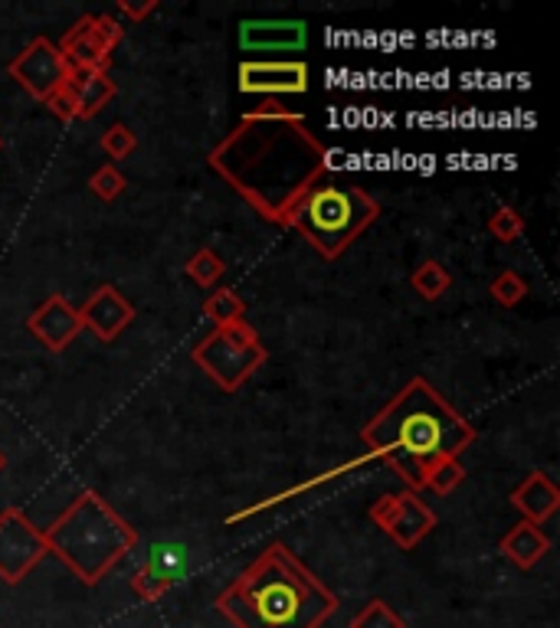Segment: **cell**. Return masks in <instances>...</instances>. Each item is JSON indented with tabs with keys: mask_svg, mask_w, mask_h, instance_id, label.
<instances>
[{
	"mask_svg": "<svg viewBox=\"0 0 560 628\" xmlns=\"http://www.w3.org/2000/svg\"><path fill=\"white\" fill-rule=\"evenodd\" d=\"M43 537L47 550L63 559L85 586H95L139 544V534L125 524V517L92 491L79 494L63 511V517H57L43 531Z\"/></svg>",
	"mask_w": 560,
	"mask_h": 628,
	"instance_id": "cell-4",
	"label": "cell"
},
{
	"mask_svg": "<svg viewBox=\"0 0 560 628\" xmlns=\"http://www.w3.org/2000/svg\"><path fill=\"white\" fill-rule=\"evenodd\" d=\"M211 167L259 216L288 226L295 204L322 181L328 151L302 115H246L230 138L213 147Z\"/></svg>",
	"mask_w": 560,
	"mask_h": 628,
	"instance_id": "cell-1",
	"label": "cell"
},
{
	"mask_svg": "<svg viewBox=\"0 0 560 628\" xmlns=\"http://www.w3.org/2000/svg\"><path fill=\"white\" fill-rule=\"evenodd\" d=\"M250 115H256V119H285V115H295L292 109H285L279 99H269L266 105H259L256 112H250Z\"/></svg>",
	"mask_w": 560,
	"mask_h": 628,
	"instance_id": "cell-28",
	"label": "cell"
},
{
	"mask_svg": "<svg viewBox=\"0 0 560 628\" xmlns=\"http://www.w3.org/2000/svg\"><path fill=\"white\" fill-rule=\"evenodd\" d=\"M27 331L37 334V341H43V348L60 353L70 348V341L82 331V318L79 308H72L63 295H50L30 318H27Z\"/></svg>",
	"mask_w": 560,
	"mask_h": 628,
	"instance_id": "cell-16",
	"label": "cell"
},
{
	"mask_svg": "<svg viewBox=\"0 0 560 628\" xmlns=\"http://www.w3.org/2000/svg\"><path fill=\"white\" fill-rule=\"evenodd\" d=\"M135 132L129 128V125H112L105 135H102V151L109 154V157H115V161H125L132 151H135Z\"/></svg>",
	"mask_w": 560,
	"mask_h": 628,
	"instance_id": "cell-27",
	"label": "cell"
},
{
	"mask_svg": "<svg viewBox=\"0 0 560 628\" xmlns=\"http://www.w3.org/2000/svg\"><path fill=\"white\" fill-rule=\"evenodd\" d=\"M350 628H407V622L384 603V599H370L354 619Z\"/></svg>",
	"mask_w": 560,
	"mask_h": 628,
	"instance_id": "cell-21",
	"label": "cell"
},
{
	"mask_svg": "<svg viewBox=\"0 0 560 628\" xmlns=\"http://www.w3.org/2000/svg\"><path fill=\"white\" fill-rule=\"evenodd\" d=\"M115 79L109 72H72L67 89L53 95L47 105L63 119V122H89L95 119L112 99H115Z\"/></svg>",
	"mask_w": 560,
	"mask_h": 628,
	"instance_id": "cell-12",
	"label": "cell"
},
{
	"mask_svg": "<svg viewBox=\"0 0 560 628\" xmlns=\"http://www.w3.org/2000/svg\"><path fill=\"white\" fill-rule=\"evenodd\" d=\"M462 482H466V469L459 465V459H442L426 472V488L436 491V494H449Z\"/></svg>",
	"mask_w": 560,
	"mask_h": 628,
	"instance_id": "cell-24",
	"label": "cell"
},
{
	"mask_svg": "<svg viewBox=\"0 0 560 628\" xmlns=\"http://www.w3.org/2000/svg\"><path fill=\"white\" fill-rule=\"evenodd\" d=\"M308 43L305 20H243L240 47L246 53H298Z\"/></svg>",
	"mask_w": 560,
	"mask_h": 628,
	"instance_id": "cell-15",
	"label": "cell"
},
{
	"mask_svg": "<svg viewBox=\"0 0 560 628\" xmlns=\"http://www.w3.org/2000/svg\"><path fill=\"white\" fill-rule=\"evenodd\" d=\"M240 92L246 95H266V99H279V95H302L308 92V66L298 60L288 63H243L240 66Z\"/></svg>",
	"mask_w": 560,
	"mask_h": 628,
	"instance_id": "cell-13",
	"label": "cell"
},
{
	"mask_svg": "<svg viewBox=\"0 0 560 628\" xmlns=\"http://www.w3.org/2000/svg\"><path fill=\"white\" fill-rule=\"evenodd\" d=\"M491 295H495L498 305L515 308V305L528 295V285H525V279H521L518 272H501L498 279L491 281Z\"/></svg>",
	"mask_w": 560,
	"mask_h": 628,
	"instance_id": "cell-26",
	"label": "cell"
},
{
	"mask_svg": "<svg viewBox=\"0 0 560 628\" xmlns=\"http://www.w3.org/2000/svg\"><path fill=\"white\" fill-rule=\"evenodd\" d=\"M370 455L384 459L410 488H426V472L442 459H459L476 429L459 416L432 383L414 377L377 416L360 429Z\"/></svg>",
	"mask_w": 560,
	"mask_h": 628,
	"instance_id": "cell-2",
	"label": "cell"
},
{
	"mask_svg": "<svg viewBox=\"0 0 560 628\" xmlns=\"http://www.w3.org/2000/svg\"><path fill=\"white\" fill-rule=\"evenodd\" d=\"M82 328H89L99 341H115L135 318V308L125 301V295L115 285H99L89 301L79 308Z\"/></svg>",
	"mask_w": 560,
	"mask_h": 628,
	"instance_id": "cell-14",
	"label": "cell"
},
{
	"mask_svg": "<svg viewBox=\"0 0 560 628\" xmlns=\"http://www.w3.org/2000/svg\"><path fill=\"white\" fill-rule=\"evenodd\" d=\"M489 233L495 239H501V243H515V239H521V233H525V216L511 207L495 209L489 219Z\"/></svg>",
	"mask_w": 560,
	"mask_h": 628,
	"instance_id": "cell-25",
	"label": "cell"
},
{
	"mask_svg": "<svg viewBox=\"0 0 560 628\" xmlns=\"http://www.w3.org/2000/svg\"><path fill=\"white\" fill-rule=\"evenodd\" d=\"M187 573H191V550L177 541H161V544H151L147 559L132 576V589L141 603H157L171 586L187 579Z\"/></svg>",
	"mask_w": 560,
	"mask_h": 628,
	"instance_id": "cell-11",
	"label": "cell"
},
{
	"mask_svg": "<svg viewBox=\"0 0 560 628\" xmlns=\"http://www.w3.org/2000/svg\"><path fill=\"white\" fill-rule=\"evenodd\" d=\"M47 537L37 531L20 507H7L0 514V579L17 586L27 573L47 557Z\"/></svg>",
	"mask_w": 560,
	"mask_h": 628,
	"instance_id": "cell-8",
	"label": "cell"
},
{
	"mask_svg": "<svg viewBox=\"0 0 560 628\" xmlns=\"http://www.w3.org/2000/svg\"><path fill=\"white\" fill-rule=\"evenodd\" d=\"M10 79H17L33 99L50 102L53 95H60L72 79V66L67 56L60 53V47L47 37H37L10 66Z\"/></svg>",
	"mask_w": 560,
	"mask_h": 628,
	"instance_id": "cell-7",
	"label": "cell"
},
{
	"mask_svg": "<svg viewBox=\"0 0 560 628\" xmlns=\"http://www.w3.org/2000/svg\"><path fill=\"white\" fill-rule=\"evenodd\" d=\"M223 272H226V262H223L213 249H197V253L187 259V276L197 281V285H204V288L216 285Z\"/></svg>",
	"mask_w": 560,
	"mask_h": 628,
	"instance_id": "cell-23",
	"label": "cell"
},
{
	"mask_svg": "<svg viewBox=\"0 0 560 628\" xmlns=\"http://www.w3.org/2000/svg\"><path fill=\"white\" fill-rule=\"evenodd\" d=\"M122 43V27L112 17H82L60 47L72 72H109L112 50Z\"/></svg>",
	"mask_w": 560,
	"mask_h": 628,
	"instance_id": "cell-9",
	"label": "cell"
},
{
	"mask_svg": "<svg viewBox=\"0 0 560 628\" xmlns=\"http://www.w3.org/2000/svg\"><path fill=\"white\" fill-rule=\"evenodd\" d=\"M119 7H122V10H125V13H129L132 20H144V17H147L151 10H157V3H154V0H147V3H141V7H135V3H125V0H122Z\"/></svg>",
	"mask_w": 560,
	"mask_h": 628,
	"instance_id": "cell-29",
	"label": "cell"
},
{
	"mask_svg": "<svg viewBox=\"0 0 560 628\" xmlns=\"http://www.w3.org/2000/svg\"><path fill=\"white\" fill-rule=\"evenodd\" d=\"M125 187H129V181H125V174H122L115 164H102V167L92 174V181H89V191H92L99 200H105V204H112L115 197H122Z\"/></svg>",
	"mask_w": 560,
	"mask_h": 628,
	"instance_id": "cell-22",
	"label": "cell"
},
{
	"mask_svg": "<svg viewBox=\"0 0 560 628\" xmlns=\"http://www.w3.org/2000/svg\"><path fill=\"white\" fill-rule=\"evenodd\" d=\"M191 357L223 393H236L266 363V348L246 321H236L207 334Z\"/></svg>",
	"mask_w": 560,
	"mask_h": 628,
	"instance_id": "cell-6",
	"label": "cell"
},
{
	"mask_svg": "<svg viewBox=\"0 0 560 628\" xmlns=\"http://www.w3.org/2000/svg\"><path fill=\"white\" fill-rule=\"evenodd\" d=\"M3 465H7V459H3V452H0V472H3Z\"/></svg>",
	"mask_w": 560,
	"mask_h": 628,
	"instance_id": "cell-30",
	"label": "cell"
},
{
	"mask_svg": "<svg viewBox=\"0 0 560 628\" xmlns=\"http://www.w3.org/2000/svg\"><path fill=\"white\" fill-rule=\"evenodd\" d=\"M548 550H551V541L544 537V531L538 524H528V521L511 527L501 537V554L511 563H518L521 569H531L534 563H541Z\"/></svg>",
	"mask_w": 560,
	"mask_h": 628,
	"instance_id": "cell-18",
	"label": "cell"
},
{
	"mask_svg": "<svg viewBox=\"0 0 560 628\" xmlns=\"http://www.w3.org/2000/svg\"><path fill=\"white\" fill-rule=\"evenodd\" d=\"M511 504L525 514L528 524L541 527L560 507V491L544 472H534V475H528L518 488L511 491Z\"/></svg>",
	"mask_w": 560,
	"mask_h": 628,
	"instance_id": "cell-17",
	"label": "cell"
},
{
	"mask_svg": "<svg viewBox=\"0 0 560 628\" xmlns=\"http://www.w3.org/2000/svg\"><path fill=\"white\" fill-rule=\"evenodd\" d=\"M410 285L417 288V295L426 298V301H436V298H442L446 291H449V272L442 269V262H436V259H426L417 266V272L410 276Z\"/></svg>",
	"mask_w": 560,
	"mask_h": 628,
	"instance_id": "cell-20",
	"label": "cell"
},
{
	"mask_svg": "<svg viewBox=\"0 0 560 628\" xmlns=\"http://www.w3.org/2000/svg\"><path fill=\"white\" fill-rule=\"evenodd\" d=\"M213 606L236 628H322L342 603L285 544H269Z\"/></svg>",
	"mask_w": 560,
	"mask_h": 628,
	"instance_id": "cell-3",
	"label": "cell"
},
{
	"mask_svg": "<svg viewBox=\"0 0 560 628\" xmlns=\"http://www.w3.org/2000/svg\"><path fill=\"white\" fill-rule=\"evenodd\" d=\"M204 315L211 318L216 328H226V325L246 321V305L233 288H220L204 301Z\"/></svg>",
	"mask_w": 560,
	"mask_h": 628,
	"instance_id": "cell-19",
	"label": "cell"
},
{
	"mask_svg": "<svg viewBox=\"0 0 560 628\" xmlns=\"http://www.w3.org/2000/svg\"><path fill=\"white\" fill-rule=\"evenodd\" d=\"M370 521L387 531L394 537L397 547L414 550L422 537L436 527V514L422 504L414 491L404 494H384L374 507H370Z\"/></svg>",
	"mask_w": 560,
	"mask_h": 628,
	"instance_id": "cell-10",
	"label": "cell"
},
{
	"mask_svg": "<svg viewBox=\"0 0 560 628\" xmlns=\"http://www.w3.org/2000/svg\"><path fill=\"white\" fill-rule=\"evenodd\" d=\"M377 200L360 187L318 181L288 216L295 226L325 259H338L350 243L377 219Z\"/></svg>",
	"mask_w": 560,
	"mask_h": 628,
	"instance_id": "cell-5",
	"label": "cell"
}]
</instances>
